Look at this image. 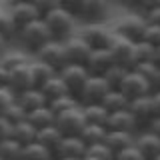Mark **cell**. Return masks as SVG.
Listing matches in <instances>:
<instances>
[{
    "mask_svg": "<svg viewBox=\"0 0 160 160\" xmlns=\"http://www.w3.org/2000/svg\"><path fill=\"white\" fill-rule=\"evenodd\" d=\"M6 48H8V42H6V40H4L2 36H0V54L6 52Z\"/></svg>",
    "mask_w": 160,
    "mask_h": 160,
    "instance_id": "obj_51",
    "label": "cell"
},
{
    "mask_svg": "<svg viewBox=\"0 0 160 160\" xmlns=\"http://www.w3.org/2000/svg\"><path fill=\"white\" fill-rule=\"evenodd\" d=\"M80 2H82V0H60L62 8L70 10V12H72L74 16H76V10H78V6H80Z\"/></svg>",
    "mask_w": 160,
    "mask_h": 160,
    "instance_id": "obj_45",
    "label": "cell"
},
{
    "mask_svg": "<svg viewBox=\"0 0 160 160\" xmlns=\"http://www.w3.org/2000/svg\"><path fill=\"white\" fill-rule=\"evenodd\" d=\"M36 60L48 64L50 68H54L58 72L60 68H64L68 64L66 62V52H64V42H62V40H58V38L48 40V42L36 52Z\"/></svg>",
    "mask_w": 160,
    "mask_h": 160,
    "instance_id": "obj_5",
    "label": "cell"
},
{
    "mask_svg": "<svg viewBox=\"0 0 160 160\" xmlns=\"http://www.w3.org/2000/svg\"><path fill=\"white\" fill-rule=\"evenodd\" d=\"M104 144L116 154V152H120V150L132 146L134 144V134L132 132H120V130H106Z\"/></svg>",
    "mask_w": 160,
    "mask_h": 160,
    "instance_id": "obj_22",
    "label": "cell"
},
{
    "mask_svg": "<svg viewBox=\"0 0 160 160\" xmlns=\"http://www.w3.org/2000/svg\"><path fill=\"white\" fill-rule=\"evenodd\" d=\"M46 160H54V158H46Z\"/></svg>",
    "mask_w": 160,
    "mask_h": 160,
    "instance_id": "obj_59",
    "label": "cell"
},
{
    "mask_svg": "<svg viewBox=\"0 0 160 160\" xmlns=\"http://www.w3.org/2000/svg\"><path fill=\"white\" fill-rule=\"evenodd\" d=\"M80 140H82L86 146H92V144H100L106 138V126H100V124H84V128L80 130Z\"/></svg>",
    "mask_w": 160,
    "mask_h": 160,
    "instance_id": "obj_25",
    "label": "cell"
},
{
    "mask_svg": "<svg viewBox=\"0 0 160 160\" xmlns=\"http://www.w3.org/2000/svg\"><path fill=\"white\" fill-rule=\"evenodd\" d=\"M8 12L10 16H12L14 24L18 26V30L22 26H26V24L34 22V20L42 18V14L36 10V6L32 4V0L30 2H18V4H10L8 6Z\"/></svg>",
    "mask_w": 160,
    "mask_h": 160,
    "instance_id": "obj_15",
    "label": "cell"
},
{
    "mask_svg": "<svg viewBox=\"0 0 160 160\" xmlns=\"http://www.w3.org/2000/svg\"><path fill=\"white\" fill-rule=\"evenodd\" d=\"M84 124H86V118L82 112V104L56 114V120H54V126L60 130L62 136H78Z\"/></svg>",
    "mask_w": 160,
    "mask_h": 160,
    "instance_id": "obj_4",
    "label": "cell"
},
{
    "mask_svg": "<svg viewBox=\"0 0 160 160\" xmlns=\"http://www.w3.org/2000/svg\"><path fill=\"white\" fill-rule=\"evenodd\" d=\"M112 64L114 62H112V58H110L108 50H92L88 60H86V64H84V68L88 70L90 76H102Z\"/></svg>",
    "mask_w": 160,
    "mask_h": 160,
    "instance_id": "obj_18",
    "label": "cell"
},
{
    "mask_svg": "<svg viewBox=\"0 0 160 160\" xmlns=\"http://www.w3.org/2000/svg\"><path fill=\"white\" fill-rule=\"evenodd\" d=\"M150 98H152V110H154V116H160V90L150 94Z\"/></svg>",
    "mask_w": 160,
    "mask_h": 160,
    "instance_id": "obj_47",
    "label": "cell"
},
{
    "mask_svg": "<svg viewBox=\"0 0 160 160\" xmlns=\"http://www.w3.org/2000/svg\"><path fill=\"white\" fill-rule=\"evenodd\" d=\"M12 136V122H8L4 116H0V140Z\"/></svg>",
    "mask_w": 160,
    "mask_h": 160,
    "instance_id": "obj_43",
    "label": "cell"
},
{
    "mask_svg": "<svg viewBox=\"0 0 160 160\" xmlns=\"http://www.w3.org/2000/svg\"><path fill=\"white\" fill-rule=\"evenodd\" d=\"M32 4L36 6V10L42 14V16H44V14H48L50 10L62 6V4H60V0H32Z\"/></svg>",
    "mask_w": 160,
    "mask_h": 160,
    "instance_id": "obj_42",
    "label": "cell"
},
{
    "mask_svg": "<svg viewBox=\"0 0 160 160\" xmlns=\"http://www.w3.org/2000/svg\"><path fill=\"white\" fill-rule=\"evenodd\" d=\"M158 72H160V64H158Z\"/></svg>",
    "mask_w": 160,
    "mask_h": 160,
    "instance_id": "obj_58",
    "label": "cell"
},
{
    "mask_svg": "<svg viewBox=\"0 0 160 160\" xmlns=\"http://www.w3.org/2000/svg\"><path fill=\"white\" fill-rule=\"evenodd\" d=\"M18 2H30V0H8V6L10 4H18Z\"/></svg>",
    "mask_w": 160,
    "mask_h": 160,
    "instance_id": "obj_52",
    "label": "cell"
},
{
    "mask_svg": "<svg viewBox=\"0 0 160 160\" xmlns=\"http://www.w3.org/2000/svg\"><path fill=\"white\" fill-rule=\"evenodd\" d=\"M156 62H158V64H160V46H158V48H156Z\"/></svg>",
    "mask_w": 160,
    "mask_h": 160,
    "instance_id": "obj_53",
    "label": "cell"
},
{
    "mask_svg": "<svg viewBox=\"0 0 160 160\" xmlns=\"http://www.w3.org/2000/svg\"><path fill=\"white\" fill-rule=\"evenodd\" d=\"M144 20H146L148 24H156L160 26V8H154V10H148V12H144Z\"/></svg>",
    "mask_w": 160,
    "mask_h": 160,
    "instance_id": "obj_44",
    "label": "cell"
},
{
    "mask_svg": "<svg viewBox=\"0 0 160 160\" xmlns=\"http://www.w3.org/2000/svg\"><path fill=\"white\" fill-rule=\"evenodd\" d=\"M108 84L102 76H88V80L84 82L82 90L78 94V102L82 104H96L104 98V94L108 92Z\"/></svg>",
    "mask_w": 160,
    "mask_h": 160,
    "instance_id": "obj_9",
    "label": "cell"
},
{
    "mask_svg": "<svg viewBox=\"0 0 160 160\" xmlns=\"http://www.w3.org/2000/svg\"><path fill=\"white\" fill-rule=\"evenodd\" d=\"M82 112H84V118H86L88 124H100V126H106V120H108V114H110L100 102H96V104H84Z\"/></svg>",
    "mask_w": 160,
    "mask_h": 160,
    "instance_id": "obj_27",
    "label": "cell"
},
{
    "mask_svg": "<svg viewBox=\"0 0 160 160\" xmlns=\"http://www.w3.org/2000/svg\"><path fill=\"white\" fill-rule=\"evenodd\" d=\"M12 102H16V92L10 86H0V114H2Z\"/></svg>",
    "mask_w": 160,
    "mask_h": 160,
    "instance_id": "obj_40",
    "label": "cell"
},
{
    "mask_svg": "<svg viewBox=\"0 0 160 160\" xmlns=\"http://www.w3.org/2000/svg\"><path fill=\"white\" fill-rule=\"evenodd\" d=\"M128 110H130V114L134 116V120H136V126L138 128H146L148 122L154 118L152 98H150V94L130 100V102H128Z\"/></svg>",
    "mask_w": 160,
    "mask_h": 160,
    "instance_id": "obj_14",
    "label": "cell"
},
{
    "mask_svg": "<svg viewBox=\"0 0 160 160\" xmlns=\"http://www.w3.org/2000/svg\"><path fill=\"white\" fill-rule=\"evenodd\" d=\"M0 62H2V54H0Z\"/></svg>",
    "mask_w": 160,
    "mask_h": 160,
    "instance_id": "obj_57",
    "label": "cell"
},
{
    "mask_svg": "<svg viewBox=\"0 0 160 160\" xmlns=\"http://www.w3.org/2000/svg\"><path fill=\"white\" fill-rule=\"evenodd\" d=\"M146 130H148V132H152V134H156V136L160 138V116H154L152 120H150Z\"/></svg>",
    "mask_w": 160,
    "mask_h": 160,
    "instance_id": "obj_46",
    "label": "cell"
},
{
    "mask_svg": "<svg viewBox=\"0 0 160 160\" xmlns=\"http://www.w3.org/2000/svg\"><path fill=\"white\" fill-rule=\"evenodd\" d=\"M10 76H8V86L14 90V92H22L26 88L34 86V78H32V68H30V58L24 60V62L16 64V66L8 68Z\"/></svg>",
    "mask_w": 160,
    "mask_h": 160,
    "instance_id": "obj_11",
    "label": "cell"
},
{
    "mask_svg": "<svg viewBox=\"0 0 160 160\" xmlns=\"http://www.w3.org/2000/svg\"><path fill=\"white\" fill-rule=\"evenodd\" d=\"M82 160H94V158H90V156H84V158H82Z\"/></svg>",
    "mask_w": 160,
    "mask_h": 160,
    "instance_id": "obj_56",
    "label": "cell"
},
{
    "mask_svg": "<svg viewBox=\"0 0 160 160\" xmlns=\"http://www.w3.org/2000/svg\"><path fill=\"white\" fill-rule=\"evenodd\" d=\"M58 76L62 78V82H64V86H66L68 94H72V96L78 98L80 90H82L84 82L88 80L90 74H88V70L84 68L82 64H66L64 68L58 70Z\"/></svg>",
    "mask_w": 160,
    "mask_h": 160,
    "instance_id": "obj_6",
    "label": "cell"
},
{
    "mask_svg": "<svg viewBox=\"0 0 160 160\" xmlns=\"http://www.w3.org/2000/svg\"><path fill=\"white\" fill-rule=\"evenodd\" d=\"M80 36L92 50H108L116 38V30L108 28L102 22H90L80 30Z\"/></svg>",
    "mask_w": 160,
    "mask_h": 160,
    "instance_id": "obj_3",
    "label": "cell"
},
{
    "mask_svg": "<svg viewBox=\"0 0 160 160\" xmlns=\"http://www.w3.org/2000/svg\"><path fill=\"white\" fill-rule=\"evenodd\" d=\"M144 28H146V20L142 16H130L126 20L118 24L116 28V34L118 36H124L130 42H140L142 40V34H144Z\"/></svg>",
    "mask_w": 160,
    "mask_h": 160,
    "instance_id": "obj_16",
    "label": "cell"
},
{
    "mask_svg": "<svg viewBox=\"0 0 160 160\" xmlns=\"http://www.w3.org/2000/svg\"><path fill=\"white\" fill-rule=\"evenodd\" d=\"M134 46H136V42H130V40H126L124 36H118L116 34L112 46L108 48L112 62L116 64V66H124V68L132 70L134 64H136V58H134Z\"/></svg>",
    "mask_w": 160,
    "mask_h": 160,
    "instance_id": "obj_7",
    "label": "cell"
},
{
    "mask_svg": "<svg viewBox=\"0 0 160 160\" xmlns=\"http://www.w3.org/2000/svg\"><path fill=\"white\" fill-rule=\"evenodd\" d=\"M60 160H82V158H60Z\"/></svg>",
    "mask_w": 160,
    "mask_h": 160,
    "instance_id": "obj_54",
    "label": "cell"
},
{
    "mask_svg": "<svg viewBox=\"0 0 160 160\" xmlns=\"http://www.w3.org/2000/svg\"><path fill=\"white\" fill-rule=\"evenodd\" d=\"M42 20L46 22L52 38H58V40H66L68 36H72L74 26H76V16L62 6H58V8L50 10L48 14H44Z\"/></svg>",
    "mask_w": 160,
    "mask_h": 160,
    "instance_id": "obj_2",
    "label": "cell"
},
{
    "mask_svg": "<svg viewBox=\"0 0 160 160\" xmlns=\"http://www.w3.org/2000/svg\"><path fill=\"white\" fill-rule=\"evenodd\" d=\"M142 40H144V42H148L150 46L158 48V46H160V26H156V24H148V22H146V28H144Z\"/></svg>",
    "mask_w": 160,
    "mask_h": 160,
    "instance_id": "obj_39",
    "label": "cell"
},
{
    "mask_svg": "<svg viewBox=\"0 0 160 160\" xmlns=\"http://www.w3.org/2000/svg\"><path fill=\"white\" fill-rule=\"evenodd\" d=\"M110 0H82L76 10V16H80L86 22H102L108 14Z\"/></svg>",
    "mask_w": 160,
    "mask_h": 160,
    "instance_id": "obj_13",
    "label": "cell"
},
{
    "mask_svg": "<svg viewBox=\"0 0 160 160\" xmlns=\"http://www.w3.org/2000/svg\"><path fill=\"white\" fill-rule=\"evenodd\" d=\"M118 90L126 96L128 102L134 100V98H138V96H146V94H150L148 82L140 76L138 72H134V70H128L126 72V76H124V80L120 82Z\"/></svg>",
    "mask_w": 160,
    "mask_h": 160,
    "instance_id": "obj_12",
    "label": "cell"
},
{
    "mask_svg": "<svg viewBox=\"0 0 160 160\" xmlns=\"http://www.w3.org/2000/svg\"><path fill=\"white\" fill-rule=\"evenodd\" d=\"M0 160H2V158H0Z\"/></svg>",
    "mask_w": 160,
    "mask_h": 160,
    "instance_id": "obj_60",
    "label": "cell"
},
{
    "mask_svg": "<svg viewBox=\"0 0 160 160\" xmlns=\"http://www.w3.org/2000/svg\"><path fill=\"white\" fill-rule=\"evenodd\" d=\"M136 120L130 114L128 108L124 110H116V112H110L108 120H106V130H120V132H132L136 130Z\"/></svg>",
    "mask_w": 160,
    "mask_h": 160,
    "instance_id": "obj_17",
    "label": "cell"
},
{
    "mask_svg": "<svg viewBox=\"0 0 160 160\" xmlns=\"http://www.w3.org/2000/svg\"><path fill=\"white\" fill-rule=\"evenodd\" d=\"M114 160H144V156L132 144V146H128V148H124V150H120V152L114 154Z\"/></svg>",
    "mask_w": 160,
    "mask_h": 160,
    "instance_id": "obj_41",
    "label": "cell"
},
{
    "mask_svg": "<svg viewBox=\"0 0 160 160\" xmlns=\"http://www.w3.org/2000/svg\"><path fill=\"white\" fill-rule=\"evenodd\" d=\"M122 2L130 8H140V2H142V0H122Z\"/></svg>",
    "mask_w": 160,
    "mask_h": 160,
    "instance_id": "obj_50",
    "label": "cell"
},
{
    "mask_svg": "<svg viewBox=\"0 0 160 160\" xmlns=\"http://www.w3.org/2000/svg\"><path fill=\"white\" fill-rule=\"evenodd\" d=\"M62 42H64V52H66V62L68 64H82L84 66L90 52H92V48L84 42V38L80 34H72V36H68Z\"/></svg>",
    "mask_w": 160,
    "mask_h": 160,
    "instance_id": "obj_8",
    "label": "cell"
},
{
    "mask_svg": "<svg viewBox=\"0 0 160 160\" xmlns=\"http://www.w3.org/2000/svg\"><path fill=\"white\" fill-rule=\"evenodd\" d=\"M46 158H52L50 150L44 148L42 144H38L36 140L30 144H24L22 152H20V160H46Z\"/></svg>",
    "mask_w": 160,
    "mask_h": 160,
    "instance_id": "obj_31",
    "label": "cell"
},
{
    "mask_svg": "<svg viewBox=\"0 0 160 160\" xmlns=\"http://www.w3.org/2000/svg\"><path fill=\"white\" fill-rule=\"evenodd\" d=\"M134 58H136V64L138 62H156V48L150 46L144 40H140V42H136V46H134Z\"/></svg>",
    "mask_w": 160,
    "mask_h": 160,
    "instance_id": "obj_35",
    "label": "cell"
},
{
    "mask_svg": "<svg viewBox=\"0 0 160 160\" xmlns=\"http://www.w3.org/2000/svg\"><path fill=\"white\" fill-rule=\"evenodd\" d=\"M40 90H42V94L46 96V100L50 102V100H54V98H58V96H64V94H68V90L66 86H64V82H62V78L58 76V72L56 74H52L46 82L42 84V86H38Z\"/></svg>",
    "mask_w": 160,
    "mask_h": 160,
    "instance_id": "obj_26",
    "label": "cell"
},
{
    "mask_svg": "<svg viewBox=\"0 0 160 160\" xmlns=\"http://www.w3.org/2000/svg\"><path fill=\"white\" fill-rule=\"evenodd\" d=\"M78 104L80 102H78L76 96H72V94H64V96H58V98L50 100L48 106H50V110H52L54 114H60V112H64V110H70V108L78 106Z\"/></svg>",
    "mask_w": 160,
    "mask_h": 160,
    "instance_id": "obj_36",
    "label": "cell"
},
{
    "mask_svg": "<svg viewBox=\"0 0 160 160\" xmlns=\"http://www.w3.org/2000/svg\"><path fill=\"white\" fill-rule=\"evenodd\" d=\"M86 144L80 140V136H62L56 148L52 150V158H84L86 156Z\"/></svg>",
    "mask_w": 160,
    "mask_h": 160,
    "instance_id": "obj_10",
    "label": "cell"
},
{
    "mask_svg": "<svg viewBox=\"0 0 160 160\" xmlns=\"http://www.w3.org/2000/svg\"><path fill=\"white\" fill-rule=\"evenodd\" d=\"M134 146L138 148V152L144 156V160H152L156 154H160V138L156 134L144 130L142 134H138L134 138Z\"/></svg>",
    "mask_w": 160,
    "mask_h": 160,
    "instance_id": "obj_19",
    "label": "cell"
},
{
    "mask_svg": "<svg viewBox=\"0 0 160 160\" xmlns=\"http://www.w3.org/2000/svg\"><path fill=\"white\" fill-rule=\"evenodd\" d=\"M28 122L32 124L36 130L40 128H46V126H52L54 124V120H56V114L50 110L48 104H44V106H40L36 110H32V112H28Z\"/></svg>",
    "mask_w": 160,
    "mask_h": 160,
    "instance_id": "obj_23",
    "label": "cell"
},
{
    "mask_svg": "<svg viewBox=\"0 0 160 160\" xmlns=\"http://www.w3.org/2000/svg\"><path fill=\"white\" fill-rule=\"evenodd\" d=\"M140 8H142V12H148V10L160 8V0H142V2H140Z\"/></svg>",
    "mask_w": 160,
    "mask_h": 160,
    "instance_id": "obj_48",
    "label": "cell"
},
{
    "mask_svg": "<svg viewBox=\"0 0 160 160\" xmlns=\"http://www.w3.org/2000/svg\"><path fill=\"white\" fill-rule=\"evenodd\" d=\"M100 104H102L108 112H116V110L128 108V100L120 90H108V92L104 94V98L100 100Z\"/></svg>",
    "mask_w": 160,
    "mask_h": 160,
    "instance_id": "obj_30",
    "label": "cell"
},
{
    "mask_svg": "<svg viewBox=\"0 0 160 160\" xmlns=\"http://www.w3.org/2000/svg\"><path fill=\"white\" fill-rule=\"evenodd\" d=\"M22 144H18L12 136L0 140V158L2 160H20Z\"/></svg>",
    "mask_w": 160,
    "mask_h": 160,
    "instance_id": "obj_33",
    "label": "cell"
},
{
    "mask_svg": "<svg viewBox=\"0 0 160 160\" xmlns=\"http://www.w3.org/2000/svg\"><path fill=\"white\" fill-rule=\"evenodd\" d=\"M0 116H4V118L8 120V122L16 124V122H20V120H24V118L28 116V114L24 112V108L20 106L18 102H12V104H10V106H8V108L2 112V114H0Z\"/></svg>",
    "mask_w": 160,
    "mask_h": 160,
    "instance_id": "obj_38",
    "label": "cell"
},
{
    "mask_svg": "<svg viewBox=\"0 0 160 160\" xmlns=\"http://www.w3.org/2000/svg\"><path fill=\"white\" fill-rule=\"evenodd\" d=\"M0 36L6 40L8 44L16 42V36H18V26L14 24L8 10H2V8H0Z\"/></svg>",
    "mask_w": 160,
    "mask_h": 160,
    "instance_id": "obj_29",
    "label": "cell"
},
{
    "mask_svg": "<svg viewBox=\"0 0 160 160\" xmlns=\"http://www.w3.org/2000/svg\"><path fill=\"white\" fill-rule=\"evenodd\" d=\"M86 156L94 160H114V152L104 142H100V144H92V146L86 148Z\"/></svg>",
    "mask_w": 160,
    "mask_h": 160,
    "instance_id": "obj_37",
    "label": "cell"
},
{
    "mask_svg": "<svg viewBox=\"0 0 160 160\" xmlns=\"http://www.w3.org/2000/svg\"><path fill=\"white\" fill-rule=\"evenodd\" d=\"M126 72H128V68L112 64V66H110V68L106 70V72L102 74V78L106 80V84H108V88H110V90H118L120 82H122L124 76H126Z\"/></svg>",
    "mask_w": 160,
    "mask_h": 160,
    "instance_id": "obj_34",
    "label": "cell"
},
{
    "mask_svg": "<svg viewBox=\"0 0 160 160\" xmlns=\"http://www.w3.org/2000/svg\"><path fill=\"white\" fill-rule=\"evenodd\" d=\"M36 132H38V130L28 122V118H24V120H20V122L12 124V138L16 140L18 144H22V146H24V144L34 142V140H36Z\"/></svg>",
    "mask_w": 160,
    "mask_h": 160,
    "instance_id": "obj_24",
    "label": "cell"
},
{
    "mask_svg": "<svg viewBox=\"0 0 160 160\" xmlns=\"http://www.w3.org/2000/svg\"><path fill=\"white\" fill-rule=\"evenodd\" d=\"M8 76H10L8 68L0 62V86H8Z\"/></svg>",
    "mask_w": 160,
    "mask_h": 160,
    "instance_id": "obj_49",
    "label": "cell"
},
{
    "mask_svg": "<svg viewBox=\"0 0 160 160\" xmlns=\"http://www.w3.org/2000/svg\"><path fill=\"white\" fill-rule=\"evenodd\" d=\"M16 102L24 108V112L28 114V112H32V110L44 106V104H48V100L42 94V90L36 88V86H32V88H26V90H22V92H18L16 94Z\"/></svg>",
    "mask_w": 160,
    "mask_h": 160,
    "instance_id": "obj_20",
    "label": "cell"
},
{
    "mask_svg": "<svg viewBox=\"0 0 160 160\" xmlns=\"http://www.w3.org/2000/svg\"><path fill=\"white\" fill-rule=\"evenodd\" d=\"M60 138H62V134H60V130L54 126H46V128H40L36 132V142L42 144L44 148L50 150V154H52V150L56 148V144L60 142Z\"/></svg>",
    "mask_w": 160,
    "mask_h": 160,
    "instance_id": "obj_28",
    "label": "cell"
},
{
    "mask_svg": "<svg viewBox=\"0 0 160 160\" xmlns=\"http://www.w3.org/2000/svg\"><path fill=\"white\" fill-rule=\"evenodd\" d=\"M152 160H160V154H156V156H154V158H152Z\"/></svg>",
    "mask_w": 160,
    "mask_h": 160,
    "instance_id": "obj_55",
    "label": "cell"
},
{
    "mask_svg": "<svg viewBox=\"0 0 160 160\" xmlns=\"http://www.w3.org/2000/svg\"><path fill=\"white\" fill-rule=\"evenodd\" d=\"M48 40H52V34H50L46 22H44L42 18H38V20H34V22L26 24V26H22L18 30V36H16V42H20L28 52H34V54H36Z\"/></svg>",
    "mask_w": 160,
    "mask_h": 160,
    "instance_id": "obj_1",
    "label": "cell"
},
{
    "mask_svg": "<svg viewBox=\"0 0 160 160\" xmlns=\"http://www.w3.org/2000/svg\"><path fill=\"white\" fill-rule=\"evenodd\" d=\"M30 68H32V78H34V86H42L46 80L52 76V74H56V70L54 68H50L48 64H44V62H40V60H30Z\"/></svg>",
    "mask_w": 160,
    "mask_h": 160,
    "instance_id": "obj_32",
    "label": "cell"
},
{
    "mask_svg": "<svg viewBox=\"0 0 160 160\" xmlns=\"http://www.w3.org/2000/svg\"><path fill=\"white\" fill-rule=\"evenodd\" d=\"M134 72H138L140 76L148 82L150 86V94L160 90V72H158V62H138L132 68Z\"/></svg>",
    "mask_w": 160,
    "mask_h": 160,
    "instance_id": "obj_21",
    "label": "cell"
}]
</instances>
